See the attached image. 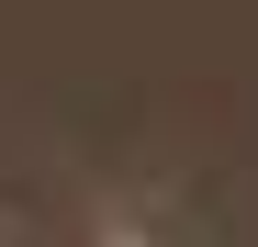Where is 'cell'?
Masks as SVG:
<instances>
[{
	"mask_svg": "<svg viewBox=\"0 0 258 247\" xmlns=\"http://www.w3.org/2000/svg\"><path fill=\"white\" fill-rule=\"evenodd\" d=\"M0 247H23V236H12V225H0Z\"/></svg>",
	"mask_w": 258,
	"mask_h": 247,
	"instance_id": "1",
	"label": "cell"
}]
</instances>
